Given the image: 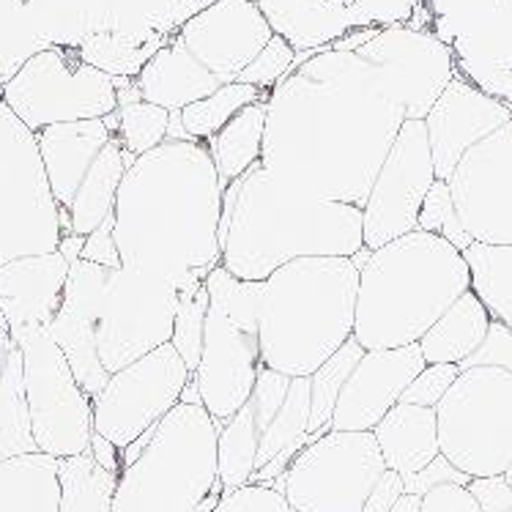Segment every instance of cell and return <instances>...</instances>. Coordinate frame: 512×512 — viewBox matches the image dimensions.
Masks as SVG:
<instances>
[{
    "label": "cell",
    "instance_id": "2e32d148",
    "mask_svg": "<svg viewBox=\"0 0 512 512\" xmlns=\"http://www.w3.org/2000/svg\"><path fill=\"white\" fill-rule=\"evenodd\" d=\"M359 53L376 63L406 107L408 121H425L444 88L458 77V61L450 44L436 33L408 25L376 28Z\"/></svg>",
    "mask_w": 512,
    "mask_h": 512
},
{
    "label": "cell",
    "instance_id": "ee69618b",
    "mask_svg": "<svg viewBox=\"0 0 512 512\" xmlns=\"http://www.w3.org/2000/svg\"><path fill=\"white\" fill-rule=\"evenodd\" d=\"M458 367L460 370H469V367H502V370L512 373V329H507L499 321H493L480 351L469 356Z\"/></svg>",
    "mask_w": 512,
    "mask_h": 512
},
{
    "label": "cell",
    "instance_id": "ac0fdd59",
    "mask_svg": "<svg viewBox=\"0 0 512 512\" xmlns=\"http://www.w3.org/2000/svg\"><path fill=\"white\" fill-rule=\"evenodd\" d=\"M173 36L200 66L228 85L272 42L274 28L261 0H209Z\"/></svg>",
    "mask_w": 512,
    "mask_h": 512
},
{
    "label": "cell",
    "instance_id": "681fc988",
    "mask_svg": "<svg viewBox=\"0 0 512 512\" xmlns=\"http://www.w3.org/2000/svg\"><path fill=\"white\" fill-rule=\"evenodd\" d=\"M406 493V482L398 471H384L381 480L376 482V488L370 491L362 512H392V507L400 502V496Z\"/></svg>",
    "mask_w": 512,
    "mask_h": 512
},
{
    "label": "cell",
    "instance_id": "f6af8a7d",
    "mask_svg": "<svg viewBox=\"0 0 512 512\" xmlns=\"http://www.w3.org/2000/svg\"><path fill=\"white\" fill-rule=\"evenodd\" d=\"M419 512H482L466 485H436L419 499Z\"/></svg>",
    "mask_w": 512,
    "mask_h": 512
},
{
    "label": "cell",
    "instance_id": "816d5d0a",
    "mask_svg": "<svg viewBox=\"0 0 512 512\" xmlns=\"http://www.w3.org/2000/svg\"><path fill=\"white\" fill-rule=\"evenodd\" d=\"M83 247H85V236H77V233H66L58 244V252H61L63 258L69 263L80 261L83 258Z\"/></svg>",
    "mask_w": 512,
    "mask_h": 512
},
{
    "label": "cell",
    "instance_id": "3957f363",
    "mask_svg": "<svg viewBox=\"0 0 512 512\" xmlns=\"http://www.w3.org/2000/svg\"><path fill=\"white\" fill-rule=\"evenodd\" d=\"M362 247V209L313 198L258 165L241 176L222 266L239 280L263 283L285 263L354 258Z\"/></svg>",
    "mask_w": 512,
    "mask_h": 512
},
{
    "label": "cell",
    "instance_id": "83f0119b",
    "mask_svg": "<svg viewBox=\"0 0 512 512\" xmlns=\"http://www.w3.org/2000/svg\"><path fill=\"white\" fill-rule=\"evenodd\" d=\"M0 512H61V460L44 452L0 460Z\"/></svg>",
    "mask_w": 512,
    "mask_h": 512
},
{
    "label": "cell",
    "instance_id": "c3c4849f",
    "mask_svg": "<svg viewBox=\"0 0 512 512\" xmlns=\"http://www.w3.org/2000/svg\"><path fill=\"white\" fill-rule=\"evenodd\" d=\"M80 261L96 263V266H105V269H121V252H118V244H115L113 236V217L96 228L91 236H85V247H83V258Z\"/></svg>",
    "mask_w": 512,
    "mask_h": 512
},
{
    "label": "cell",
    "instance_id": "6f0895ef",
    "mask_svg": "<svg viewBox=\"0 0 512 512\" xmlns=\"http://www.w3.org/2000/svg\"><path fill=\"white\" fill-rule=\"evenodd\" d=\"M504 477H507V482H510V485H512V463H510V469L504 471Z\"/></svg>",
    "mask_w": 512,
    "mask_h": 512
},
{
    "label": "cell",
    "instance_id": "5b68a950",
    "mask_svg": "<svg viewBox=\"0 0 512 512\" xmlns=\"http://www.w3.org/2000/svg\"><path fill=\"white\" fill-rule=\"evenodd\" d=\"M359 269L351 258H299L263 280L261 362L291 378H310L337 354L356 324Z\"/></svg>",
    "mask_w": 512,
    "mask_h": 512
},
{
    "label": "cell",
    "instance_id": "4dcf8cb0",
    "mask_svg": "<svg viewBox=\"0 0 512 512\" xmlns=\"http://www.w3.org/2000/svg\"><path fill=\"white\" fill-rule=\"evenodd\" d=\"M258 447H261V430L255 422V408L247 400L236 411V417L222 425L220 439H217V471H220L222 493L250 485Z\"/></svg>",
    "mask_w": 512,
    "mask_h": 512
},
{
    "label": "cell",
    "instance_id": "f1b7e54d",
    "mask_svg": "<svg viewBox=\"0 0 512 512\" xmlns=\"http://www.w3.org/2000/svg\"><path fill=\"white\" fill-rule=\"evenodd\" d=\"M263 135H266V99L239 110L206 143L225 187L261 165Z\"/></svg>",
    "mask_w": 512,
    "mask_h": 512
},
{
    "label": "cell",
    "instance_id": "60d3db41",
    "mask_svg": "<svg viewBox=\"0 0 512 512\" xmlns=\"http://www.w3.org/2000/svg\"><path fill=\"white\" fill-rule=\"evenodd\" d=\"M296 47H293L285 36L280 33H274L272 42L263 47L258 58L241 72V77L236 83L252 85V88H258L263 94H272L277 85L283 83V77L291 72L293 66H296Z\"/></svg>",
    "mask_w": 512,
    "mask_h": 512
},
{
    "label": "cell",
    "instance_id": "44dd1931",
    "mask_svg": "<svg viewBox=\"0 0 512 512\" xmlns=\"http://www.w3.org/2000/svg\"><path fill=\"white\" fill-rule=\"evenodd\" d=\"M107 274L110 269L105 266L74 261L69 269V280H66L61 310L47 329L91 400L105 389L110 378L99 359V345H96V321H99V304L105 293Z\"/></svg>",
    "mask_w": 512,
    "mask_h": 512
},
{
    "label": "cell",
    "instance_id": "7bdbcfd3",
    "mask_svg": "<svg viewBox=\"0 0 512 512\" xmlns=\"http://www.w3.org/2000/svg\"><path fill=\"white\" fill-rule=\"evenodd\" d=\"M211 512H293L285 493L272 485H244L239 491L222 493Z\"/></svg>",
    "mask_w": 512,
    "mask_h": 512
},
{
    "label": "cell",
    "instance_id": "d6986e66",
    "mask_svg": "<svg viewBox=\"0 0 512 512\" xmlns=\"http://www.w3.org/2000/svg\"><path fill=\"white\" fill-rule=\"evenodd\" d=\"M507 121H512L510 105L458 74L425 118L436 178L450 181L460 159Z\"/></svg>",
    "mask_w": 512,
    "mask_h": 512
},
{
    "label": "cell",
    "instance_id": "74e56055",
    "mask_svg": "<svg viewBox=\"0 0 512 512\" xmlns=\"http://www.w3.org/2000/svg\"><path fill=\"white\" fill-rule=\"evenodd\" d=\"M173 113L151 102H129L115 110V137L129 157H143L168 140Z\"/></svg>",
    "mask_w": 512,
    "mask_h": 512
},
{
    "label": "cell",
    "instance_id": "7a4b0ae2",
    "mask_svg": "<svg viewBox=\"0 0 512 512\" xmlns=\"http://www.w3.org/2000/svg\"><path fill=\"white\" fill-rule=\"evenodd\" d=\"M220 173L206 143L165 140L124 173L113 211L121 263L187 280L222 263Z\"/></svg>",
    "mask_w": 512,
    "mask_h": 512
},
{
    "label": "cell",
    "instance_id": "8992f818",
    "mask_svg": "<svg viewBox=\"0 0 512 512\" xmlns=\"http://www.w3.org/2000/svg\"><path fill=\"white\" fill-rule=\"evenodd\" d=\"M220 428L206 406L178 403L159 422L146 452L121 469L113 512H195L222 488L217 471Z\"/></svg>",
    "mask_w": 512,
    "mask_h": 512
},
{
    "label": "cell",
    "instance_id": "cb8c5ba5",
    "mask_svg": "<svg viewBox=\"0 0 512 512\" xmlns=\"http://www.w3.org/2000/svg\"><path fill=\"white\" fill-rule=\"evenodd\" d=\"M135 88L143 102L165 107L170 113H181L184 107L214 94L217 88H222V83L184 50V44L176 36H170L151 55L143 72L137 74Z\"/></svg>",
    "mask_w": 512,
    "mask_h": 512
},
{
    "label": "cell",
    "instance_id": "9a60e30c",
    "mask_svg": "<svg viewBox=\"0 0 512 512\" xmlns=\"http://www.w3.org/2000/svg\"><path fill=\"white\" fill-rule=\"evenodd\" d=\"M436 184L425 121H406L384 168L378 170L370 198L362 209V236L367 250L417 230L419 211Z\"/></svg>",
    "mask_w": 512,
    "mask_h": 512
},
{
    "label": "cell",
    "instance_id": "6da1fadb",
    "mask_svg": "<svg viewBox=\"0 0 512 512\" xmlns=\"http://www.w3.org/2000/svg\"><path fill=\"white\" fill-rule=\"evenodd\" d=\"M406 121L376 63L329 42L296 55L266 96L261 168L313 198L365 209Z\"/></svg>",
    "mask_w": 512,
    "mask_h": 512
},
{
    "label": "cell",
    "instance_id": "d6a6232c",
    "mask_svg": "<svg viewBox=\"0 0 512 512\" xmlns=\"http://www.w3.org/2000/svg\"><path fill=\"white\" fill-rule=\"evenodd\" d=\"M118 474L102 469L91 452L61 460V512H113Z\"/></svg>",
    "mask_w": 512,
    "mask_h": 512
},
{
    "label": "cell",
    "instance_id": "8d00e7d4",
    "mask_svg": "<svg viewBox=\"0 0 512 512\" xmlns=\"http://www.w3.org/2000/svg\"><path fill=\"white\" fill-rule=\"evenodd\" d=\"M307 436H310V378H291V389L285 395V403L274 414L269 428L263 430L255 471L277 458L285 447H291Z\"/></svg>",
    "mask_w": 512,
    "mask_h": 512
},
{
    "label": "cell",
    "instance_id": "1f68e13d",
    "mask_svg": "<svg viewBox=\"0 0 512 512\" xmlns=\"http://www.w3.org/2000/svg\"><path fill=\"white\" fill-rule=\"evenodd\" d=\"M36 450L31 428V411L22 378V351L14 345L9 362L0 370V460L31 455Z\"/></svg>",
    "mask_w": 512,
    "mask_h": 512
},
{
    "label": "cell",
    "instance_id": "f5cc1de1",
    "mask_svg": "<svg viewBox=\"0 0 512 512\" xmlns=\"http://www.w3.org/2000/svg\"><path fill=\"white\" fill-rule=\"evenodd\" d=\"M14 340H11L9 335V326H6V321H3V313H0V370L6 367V362H9L11 351H14Z\"/></svg>",
    "mask_w": 512,
    "mask_h": 512
},
{
    "label": "cell",
    "instance_id": "484cf974",
    "mask_svg": "<svg viewBox=\"0 0 512 512\" xmlns=\"http://www.w3.org/2000/svg\"><path fill=\"white\" fill-rule=\"evenodd\" d=\"M135 162L121 146V140L113 137L96 162L83 178V184L74 195L72 209L63 217V228L66 233H77V236H91L96 228H102L115 211V198H118V187L124 181L126 168ZM63 233V236H66Z\"/></svg>",
    "mask_w": 512,
    "mask_h": 512
},
{
    "label": "cell",
    "instance_id": "bcb514c9",
    "mask_svg": "<svg viewBox=\"0 0 512 512\" xmlns=\"http://www.w3.org/2000/svg\"><path fill=\"white\" fill-rule=\"evenodd\" d=\"M403 482H406V493L425 496L430 488H436V485H447V482H455V485H469L471 477L469 474H463L460 469H455L444 455H439V458L433 460L430 466H425L422 471L411 474V477H403Z\"/></svg>",
    "mask_w": 512,
    "mask_h": 512
},
{
    "label": "cell",
    "instance_id": "7c38bea8",
    "mask_svg": "<svg viewBox=\"0 0 512 512\" xmlns=\"http://www.w3.org/2000/svg\"><path fill=\"white\" fill-rule=\"evenodd\" d=\"M387 471L373 430H329L304 447L272 488L293 512H362Z\"/></svg>",
    "mask_w": 512,
    "mask_h": 512
},
{
    "label": "cell",
    "instance_id": "52a82bcc",
    "mask_svg": "<svg viewBox=\"0 0 512 512\" xmlns=\"http://www.w3.org/2000/svg\"><path fill=\"white\" fill-rule=\"evenodd\" d=\"M209 315L203 332V354L192 373L203 406L217 428L236 417L255 392L261 373V296L263 283L239 280L214 266L206 277Z\"/></svg>",
    "mask_w": 512,
    "mask_h": 512
},
{
    "label": "cell",
    "instance_id": "e575fe53",
    "mask_svg": "<svg viewBox=\"0 0 512 512\" xmlns=\"http://www.w3.org/2000/svg\"><path fill=\"white\" fill-rule=\"evenodd\" d=\"M269 94H263L258 88L244 83H228L217 88L214 94L200 99L195 105L184 107L178 113V121L184 126L189 140H198V143H209L211 137L220 132L222 126L228 124L233 115L244 110L247 105L261 102Z\"/></svg>",
    "mask_w": 512,
    "mask_h": 512
},
{
    "label": "cell",
    "instance_id": "f35d334b",
    "mask_svg": "<svg viewBox=\"0 0 512 512\" xmlns=\"http://www.w3.org/2000/svg\"><path fill=\"white\" fill-rule=\"evenodd\" d=\"M206 315H209V291L206 280H195L181 288L178 296L176 326H173V340L170 345L176 348L184 365L195 373L203 354V332H206Z\"/></svg>",
    "mask_w": 512,
    "mask_h": 512
},
{
    "label": "cell",
    "instance_id": "5bb4252c",
    "mask_svg": "<svg viewBox=\"0 0 512 512\" xmlns=\"http://www.w3.org/2000/svg\"><path fill=\"white\" fill-rule=\"evenodd\" d=\"M189 381L192 370L173 345L151 351L107 378L94 398V433L126 450L181 403Z\"/></svg>",
    "mask_w": 512,
    "mask_h": 512
},
{
    "label": "cell",
    "instance_id": "ba28073f",
    "mask_svg": "<svg viewBox=\"0 0 512 512\" xmlns=\"http://www.w3.org/2000/svg\"><path fill=\"white\" fill-rule=\"evenodd\" d=\"M63 233L36 132L0 99V266L58 252Z\"/></svg>",
    "mask_w": 512,
    "mask_h": 512
},
{
    "label": "cell",
    "instance_id": "e0dca14e",
    "mask_svg": "<svg viewBox=\"0 0 512 512\" xmlns=\"http://www.w3.org/2000/svg\"><path fill=\"white\" fill-rule=\"evenodd\" d=\"M450 189L471 239L477 244H512V121L460 159Z\"/></svg>",
    "mask_w": 512,
    "mask_h": 512
},
{
    "label": "cell",
    "instance_id": "ffe728a7",
    "mask_svg": "<svg viewBox=\"0 0 512 512\" xmlns=\"http://www.w3.org/2000/svg\"><path fill=\"white\" fill-rule=\"evenodd\" d=\"M419 345L365 351L337 398L332 430H373L425 370Z\"/></svg>",
    "mask_w": 512,
    "mask_h": 512
},
{
    "label": "cell",
    "instance_id": "d4e9b609",
    "mask_svg": "<svg viewBox=\"0 0 512 512\" xmlns=\"http://www.w3.org/2000/svg\"><path fill=\"white\" fill-rule=\"evenodd\" d=\"M373 436L387 469L398 471L400 477L417 474L441 455L436 408L398 403L373 428Z\"/></svg>",
    "mask_w": 512,
    "mask_h": 512
},
{
    "label": "cell",
    "instance_id": "11a10c76",
    "mask_svg": "<svg viewBox=\"0 0 512 512\" xmlns=\"http://www.w3.org/2000/svg\"><path fill=\"white\" fill-rule=\"evenodd\" d=\"M220 496H222V488H217V491L211 493L209 499H206V502L200 504V507H198V510H195V512H211V510H214V504L220 502Z\"/></svg>",
    "mask_w": 512,
    "mask_h": 512
},
{
    "label": "cell",
    "instance_id": "7dc6e473",
    "mask_svg": "<svg viewBox=\"0 0 512 512\" xmlns=\"http://www.w3.org/2000/svg\"><path fill=\"white\" fill-rule=\"evenodd\" d=\"M466 488L477 499L482 512H512V485L504 474L474 477Z\"/></svg>",
    "mask_w": 512,
    "mask_h": 512
},
{
    "label": "cell",
    "instance_id": "ab89813d",
    "mask_svg": "<svg viewBox=\"0 0 512 512\" xmlns=\"http://www.w3.org/2000/svg\"><path fill=\"white\" fill-rule=\"evenodd\" d=\"M417 230H425V233H436L441 239H447L452 247H458L460 252L469 250L474 239H471L463 222L458 217V209H455V200H452L450 181H441L436 178V184L430 187L428 198L422 203V211H419Z\"/></svg>",
    "mask_w": 512,
    "mask_h": 512
},
{
    "label": "cell",
    "instance_id": "836d02e7",
    "mask_svg": "<svg viewBox=\"0 0 512 512\" xmlns=\"http://www.w3.org/2000/svg\"><path fill=\"white\" fill-rule=\"evenodd\" d=\"M165 42L148 44L140 36L132 33H94L85 42L77 44V53L83 55L96 69L115 77V80H135L143 72V66L151 61V55L157 53Z\"/></svg>",
    "mask_w": 512,
    "mask_h": 512
},
{
    "label": "cell",
    "instance_id": "7402d4cb",
    "mask_svg": "<svg viewBox=\"0 0 512 512\" xmlns=\"http://www.w3.org/2000/svg\"><path fill=\"white\" fill-rule=\"evenodd\" d=\"M72 263L61 252L31 255L0 266V313L14 343L50 329L61 310Z\"/></svg>",
    "mask_w": 512,
    "mask_h": 512
},
{
    "label": "cell",
    "instance_id": "b9f144b4",
    "mask_svg": "<svg viewBox=\"0 0 512 512\" xmlns=\"http://www.w3.org/2000/svg\"><path fill=\"white\" fill-rule=\"evenodd\" d=\"M460 367L458 365H425V370L419 373L411 387L403 392L400 403L422 408H436L444 400V395L450 392V387L458 381Z\"/></svg>",
    "mask_w": 512,
    "mask_h": 512
},
{
    "label": "cell",
    "instance_id": "f907efd6",
    "mask_svg": "<svg viewBox=\"0 0 512 512\" xmlns=\"http://www.w3.org/2000/svg\"><path fill=\"white\" fill-rule=\"evenodd\" d=\"M91 455H94V460L102 466V469L113 471V474H121V450L115 447V444H110V441L105 439V436H99V433H94V439H91Z\"/></svg>",
    "mask_w": 512,
    "mask_h": 512
},
{
    "label": "cell",
    "instance_id": "603a6c76",
    "mask_svg": "<svg viewBox=\"0 0 512 512\" xmlns=\"http://www.w3.org/2000/svg\"><path fill=\"white\" fill-rule=\"evenodd\" d=\"M113 137L115 132L113 126L107 124V118L55 124L36 132L44 173H47L53 198L58 200L63 217H66V211L72 209L74 195L83 184V178L88 176L91 165Z\"/></svg>",
    "mask_w": 512,
    "mask_h": 512
},
{
    "label": "cell",
    "instance_id": "4316f807",
    "mask_svg": "<svg viewBox=\"0 0 512 512\" xmlns=\"http://www.w3.org/2000/svg\"><path fill=\"white\" fill-rule=\"evenodd\" d=\"M493 318L474 291H466L419 340L428 365H463L485 343Z\"/></svg>",
    "mask_w": 512,
    "mask_h": 512
},
{
    "label": "cell",
    "instance_id": "8fae6325",
    "mask_svg": "<svg viewBox=\"0 0 512 512\" xmlns=\"http://www.w3.org/2000/svg\"><path fill=\"white\" fill-rule=\"evenodd\" d=\"M209 272H195L187 280H173L140 269H110L96 321V345L105 370L113 376L126 365L173 340L178 296Z\"/></svg>",
    "mask_w": 512,
    "mask_h": 512
},
{
    "label": "cell",
    "instance_id": "9f6ffc18",
    "mask_svg": "<svg viewBox=\"0 0 512 512\" xmlns=\"http://www.w3.org/2000/svg\"><path fill=\"white\" fill-rule=\"evenodd\" d=\"M370 255H373V250H367V247H362V250L356 252L354 258H351V261L356 263V269H362V266H365L367 261H370Z\"/></svg>",
    "mask_w": 512,
    "mask_h": 512
},
{
    "label": "cell",
    "instance_id": "db71d44e",
    "mask_svg": "<svg viewBox=\"0 0 512 512\" xmlns=\"http://www.w3.org/2000/svg\"><path fill=\"white\" fill-rule=\"evenodd\" d=\"M419 499H422V496L403 493V496H400V502L392 507V512H419Z\"/></svg>",
    "mask_w": 512,
    "mask_h": 512
},
{
    "label": "cell",
    "instance_id": "f546056e",
    "mask_svg": "<svg viewBox=\"0 0 512 512\" xmlns=\"http://www.w3.org/2000/svg\"><path fill=\"white\" fill-rule=\"evenodd\" d=\"M469 263L471 291L480 296L493 321L512 329V244H471L463 250Z\"/></svg>",
    "mask_w": 512,
    "mask_h": 512
},
{
    "label": "cell",
    "instance_id": "30bf717a",
    "mask_svg": "<svg viewBox=\"0 0 512 512\" xmlns=\"http://www.w3.org/2000/svg\"><path fill=\"white\" fill-rule=\"evenodd\" d=\"M0 99L31 132L107 118L121 107L118 80L83 61L77 47L63 44L36 50L0 88Z\"/></svg>",
    "mask_w": 512,
    "mask_h": 512
},
{
    "label": "cell",
    "instance_id": "d590c367",
    "mask_svg": "<svg viewBox=\"0 0 512 512\" xmlns=\"http://www.w3.org/2000/svg\"><path fill=\"white\" fill-rule=\"evenodd\" d=\"M365 348L356 343L354 337L326 359L324 365L310 376V433H329L332 430V417L345 381L354 373Z\"/></svg>",
    "mask_w": 512,
    "mask_h": 512
},
{
    "label": "cell",
    "instance_id": "9c48e42d",
    "mask_svg": "<svg viewBox=\"0 0 512 512\" xmlns=\"http://www.w3.org/2000/svg\"><path fill=\"white\" fill-rule=\"evenodd\" d=\"M441 455L474 477L504 474L512 463V373L469 367L436 406Z\"/></svg>",
    "mask_w": 512,
    "mask_h": 512
},
{
    "label": "cell",
    "instance_id": "4fadbf2b",
    "mask_svg": "<svg viewBox=\"0 0 512 512\" xmlns=\"http://www.w3.org/2000/svg\"><path fill=\"white\" fill-rule=\"evenodd\" d=\"M17 345L36 450L58 460L85 455L94 439V400L80 387L47 329Z\"/></svg>",
    "mask_w": 512,
    "mask_h": 512
},
{
    "label": "cell",
    "instance_id": "277c9868",
    "mask_svg": "<svg viewBox=\"0 0 512 512\" xmlns=\"http://www.w3.org/2000/svg\"><path fill=\"white\" fill-rule=\"evenodd\" d=\"M466 291L471 272L463 252L414 230L373 250L359 269L354 340L365 351L417 345Z\"/></svg>",
    "mask_w": 512,
    "mask_h": 512
}]
</instances>
